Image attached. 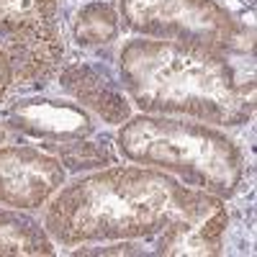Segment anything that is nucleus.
<instances>
[{"label":"nucleus","mask_w":257,"mask_h":257,"mask_svg":"<svg viewBox=\"0 0 257 257\" xmlns=\"http://www.w3.org/2000/svg\"><path fill=\"white\" fill-rule=\"evenodd\" d=\"M75 254H149L137 244V239H118L116 244H105V247H80Z\"/></svg>","instance_id":"ddd939ff"},{"label":"nucleus","mask_w":257,"mask_h":257,"mask_svg":"<svg viewBox=\"0 0 257 257\" xmlns=\"http://www.w3.org/2000/svg\"><path fill=\"white\" fill-rule=\"evenodd\" d=\"M116 142L126 160L157 167L219 198L234 196L244 175V155L234 139L196 118L132 116L121 123Z\"/></svg>","instance_id":"7ed1b4c3"},{"label":"nucleus","mask_w":257,"mask_h":257,"mask_svg":"<svg viewBox=\"0 0 257 257\" xmlns=\"http://www.w3.org/2000/svg\"><path fill=\"white\" fill-rule=\"evenodd\" d=\"M57 13L59 0H0V39L36 21L57 18Z\"/></svg>","instance_id":"f8f14e48"},{"label":"nucleus","mask_w":257,"mask_h":257,"mask_svg":"<svg viewBox=\"0 0 257 257\" xmlns=\"http://www.w3.org/2000/svg\"><path fill=\"white\" fill-rule=\"evenodd\" d=\"M6 126L39 139L41 144L72 142L90 137L95 123L88 108L62 98H18L6 108Z\"/></svg>","instance_id":"423d86ee"},{"label":"nucleus","mask_w":257,"mask_h":257,"mask_svg":"<svg viewBox=\"0 0 257 257\" xmlns=\"http://www.w3.org/2000/svg\"><path fill=\"white\" fill-rule=\"evenodd\" d=\"M21 254H54L47 229L21 208H0V257Z\"/></svg>","instance_id":"1a4fd4ad"},{"label":"nucleus","mask_w":257,"mask_h":257,"mask_svg":"<svg viewBox=\"0 0 257 257\" xmlns=\"http://www.w3.org/2000/svg\"><path fill=\"white\" fill-rule=\"evenodd\" d=\"M13 85H34L49 80L62 64L64 57V41L57 18L36 21L31 26H24L8 36L0 39Z\"/></svg>","instance_id":"0eeeda50"},{"label":"nucleus","mask_w":257,"mask_h":257,"mask_svg":"<svg viewBox=\"0 0 257 257\" xmlns=\"http://www.w3.org/2000/svg\"><path fill=\"white\" fill-rule=\"evenodd\" d=\"M229 213L224 198L147 165L103 167L62 185L44 229L64 244L155 239L152 254H219Z\"/></svg>","instance_id":"f257e3e1"},{"label":"nucleus","mask_w":257,"mask_h":257,"mask_svg":"<svg viewBox=\"0 0 257 257\" xmlns=\"http://www.w3.org/2000/svg\"><path fill=\"white\" fill-rule=\"evenodd\" d=\"M59 85L82 108L93 111L105 123H123L132 118V103L126 100L118 82L100 67L88 62H72L59 70Z\"/></svg>","instance_id":"6e6552de"},{"label":"nucleus","mask_w":257,"mask_h":257,"mask_svg":"<svg viewBox=\"0 0 257 257\" xmlns=\"http://www.w3.org/2000/svg\"><path fill=\"white\" fill-rule=\"evenodd\" d=\"M118 77L144 113L239 126L254 113V77L219 49L162 39H128L118 52Z\"/></svg>","instance_id":"f03ea898"},{"label":"nucleus","mask_w":257,"mask_h":257,"mask_svg":"<svg viewBox=\"0 0 257 257\" xmlns=\"http://www.w3.org/2000/svg\"><path fill=\"white\" fill-rule=\"evenodd\" d=\"M72 34L80 47H103L111 44L118 36V13L105 3V0H93L82 6L75 16Z\"/></svg>","instance_id":"9d476101"},{"label":"nucleus","mask_w":257,"mask_h":257,"mask_svg":"<svg viewBox=\"0 0 257 257\" xmlns=\"http://www.w3.org/2000/svg\"><path fill=\"white\" fill-rule=\"evenodd\" d=\"M123 26L144 39L178 41L226 54L252 49V26L226 0H118Z\"/></svg>","instance_id":"20e7f679"},{"label":"nucleus","mask_w":257,"mask_h":257,"mask_svg":"<svg viewBox=\"0 0 257 257\" xmlns=\"http://www.w3.org/2000/svg\"><path fill=\"white\" fill-rule=\"evenodd\" d=\"M47 152H52L64 165V170H72V173H80V170H103L116 162V155L108 144L90 142L88 137L47 144Z\"/></svg>","instance_id":"9b49d317"},{"label":"nucleus","mask_w":257,"mask_h":257,"mask_svg":"<svg viewBox=\"0 0 257 257\" xmlns=\"http://www.w3.org/2000/svg\"><path fill=\"white\" fill-rule=\"evenodd\" d=\"M64 185V165L52 155L13 137L0 123V203L21 211L41 208Z\"/></svg>","instance_id":"39448f33"},{"label":"nucleus","mask_w":257,"mask_h":257,"mask_svg":"<svg viewBox=\"0 0 257 257\" xmlns=\"http://www.w3.org/2000/svg\"><path fill=\"white\" fill-rule=\"evenodd\" d=\"M13 85V77H11V64H8V57L3 52V47H0V103L6 100L8 90Z\"/></svg>","instance_id":"4468645a"}]
</instances>
